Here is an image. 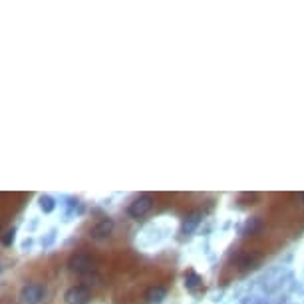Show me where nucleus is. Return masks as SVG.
<instances>
[{
	"instance_id": "5",
	"label": "nucleus",
	"mask_w": 304,
	"mask_h": 304,
	"mask_svg": "<svg viewBox=\"0 0 304 304\" xmlns=\"http://www.w3.org/2000/svg\"><path fill=\"white\" fill-rule=\"evenodd\" d=\"M90 296H91L90 288L86 284H78V286H72L66 290L64 300H66V304H88Z\"/></svg>"
},
{
	"instance_id": "7",
	"label": "nucleus",
	"mask_w": 304,
	"mask_h": 304,
	"mask_svg": "<svg viewBox=\"0 0 304 304\" xmlns=\"http://www.w3.org/2000/svg\"><path fill=\"white\" fill-rule=\"evenodd\" d=\"M165 296H167V288L165 286H159V284L157 286H149L145 290V300L149 304H161Z\"/></svg>"
},
{
	"instance_id": "1",
	"label": "nucleus",
	"mask_w": 304,
	"mask_h": 304,
	"mask_svg": "<svg viewBox=\"0 0 304 304\" xmlns=\"http://www.w3.org/2000/svg\"><path fill=\"white\" fill-rule=\"evenodd\" d=\"M68 269L80 276H88V274H93L95 273V263L91 257L88 255H74L70 261H68Z\"/></svg>"
},
{
	"instance_id": "3",
	"label": "nucleus",
	"mask_w": 304,
	"mask_h": 304,
	"mask_svg": "<svg viewBox=\"0 0 304 304\" xmlns=\"http://www.w3.org/2000/svg\"><path fill=\"white\" fill-rule=\"evenodd\" d=\"M114 229H116L114 219L104 217V219H99V221L90 229V239H93V241H106V239L112 237Z\"/></svg>"
},
{
	"instance_id": "8",
	"label": "nucleus",
	"mask_w": 304,
	"mask_h": 304,
	"mask_svg": "<svg viewBox=\"0 0 304 304\" xmlns=\"http://www.w3.org/2000/svg\"><path fill=\"white\" fill-rule=\"evenodd\" d=\"M201 284H203V278H201L195 271H189V273L185 274V288H187V290H197Z\"/></svg>"
},
{
	"instance_id": "4",
	"label": "nucleus",
	"mask_w": 304,
	"mask_h": 304,
	"mask_svg": "<svg viewBox=\"0 0 304 304\" xmlns=\"http://www.w3.org/2000/svg\"><path fill=\"white\" fill-rule=\"evenodd\" d=\"M20 298L24 304H40L46 298V288L40 284H26L20 292Z\"/></svg>"
},
{
	"instance_id": "10",
	"label": "nucleus",
	"mask_w": 304,
	"mask_h": 304,
	"mask_svg": "<svg viewBox=\"0 0 304 304\" xmlns=\"http://www.w3.org/2000/svg\"><path fill=\"white\" fill-rule=\"evenodd\" d=\"M259 229H261V221H259V219H250V221L244 223V227H243V235H244V237H250V235L259 233Z\"/></svg>"
},
{
	"instance_id": "2",
	"label": "nucleus",
	"mask_w": 304,
	"mask_h": 304,
	"mask_svg": "<svg viewBox=\"0 0 304 304\" xmlns=\"http://www.w3.org/2000/svg\"><path fill=\"white\" fill-rule=\"evenodd\" d=\"M151 209H153V197H151L149 193H145V195H139L131 205H129V209H127V213H129V217H133V219H141V217H145Z\"/></svg>"
},
{
	"instance_id": "9",
	"label": "nucleus",
	"mask_w": 304,
	"mask_h": 304,
	"mask_svg": "<svg viewBox=\"0 0 304 304\" xmlns=\"http://www.w3.org/2000/svg\"><path fill=\"white\" fill-rule=\"evenodd\" d=\"M38 203H40V209H42L44 213H52V211L56 209V201L50 197V195H40Z\"/></svg>"
},
{
	"instance_id": "12",
	"label": "nucleus",
	"mask_w": 304,
	"mask_h": 304,
	"mask_svg": "<svg viewBox=\"0 0 304 304\" xmlns=\"http://www.w3.org/2000/svg\"><path fill=\"white\" fill-rule=\"evenodd\" d=\"M302 199H304V193H302Z\"/></svg>"
},
{
	"instance_id": "11",
	"label": "nucleus",
	"mask_w": 304,
	"mask_h": 304,
	"mask_svg": "<svg viewBox=\"0 0 304 304\" xmlns=\"http://www.w3.org/2000/svg\"><path fill=\"white\" fill-rule=\"evenodd\" d=\"M14 239H16V229L12 227V229H8V231L4 233V237H2V244H4V246H12Z\"/></svg>"
},
{
	"instance_id": "6",
	"label": "nucleus",
	"mask_w": 304,
	"mask_h": 304,
	"mask_svg": "<svg viewBox=\"0 0 304 304\" xmlns=\"http://www.w3.org/2000/svg\"><path fill=\"white\" fill-rule=\"evenodd\" d=\"M201 219H203V213H201V211H193V213L185 215L183 225H181V235H191V233L199 227Z\"/></svg>"
}]
</instances>
